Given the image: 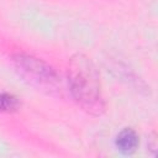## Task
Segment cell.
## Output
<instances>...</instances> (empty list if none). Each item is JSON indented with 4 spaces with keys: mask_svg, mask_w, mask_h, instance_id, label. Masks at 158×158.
I'll return each mask as SVG.
<instances>
[{
    "mask_svg": "<svg viewBox=\"0 0 158 158\" xmlns=\"http://www.w3.org/2000/svg\"><path fill=\"white\" fill-rule=\"evenodd\" d=\"M70 91L78 104L91 115H101L105 104L101 96L99 73L93 62L84 54H75L68 65Z\"/></svg>",
    "mask_w": 158,
    "mask_h": 158,
    "instance_id": "obj_1",
    "label": "cell"
},
{
    "mask_svg": "<svg viewBox=\"0 0 158 158\" xmlns=\"http://www.w3.org/2000/svg\"><path fill=\"white\" fill-rule=\"evenodd\" d=\"M14 63L22 77L38 88H44L47 90L57 88L58 77L56 72L42 60L31 56L17 54L14 57Z\"/></svg>",
    "mask_w": 158,
    "mask_h": 158,
    "instance_id": "obj_2",
    "label": "cell"
},
{
    "mask_svg": "<svg viewBox=\"0 0 158 158\" xmlns=\"http://www.w3.org/2000/svg\"><path fill=\"white\" fill-rule=\"evenodd\" d=\"M116 146L122 153L131 154L132 152L136 151V148L138 146V136H137V133L131 128L122 130L116 137Z\"/></svg>",
    "mask_w": 158,
    "mask_h": 158,
    "instance_id": "obj_3",
    "label": "cell"
},
{
    "mask_svg": "<svg viewBox=\"0 0 158 158\" xmlns=\"http://www.w3.org/2000/svg\"><path fill=\"white\" fill-rule=\"evenodd\" d=\"M20 107V101L16 96L4 93L0 94V111L1 112H14Z\"/></svg>",
    "mask_w": 158,
    "mask_h": 158,
    "instance_id": "obj_4",
    "label": "cell"
}]
</instances>
